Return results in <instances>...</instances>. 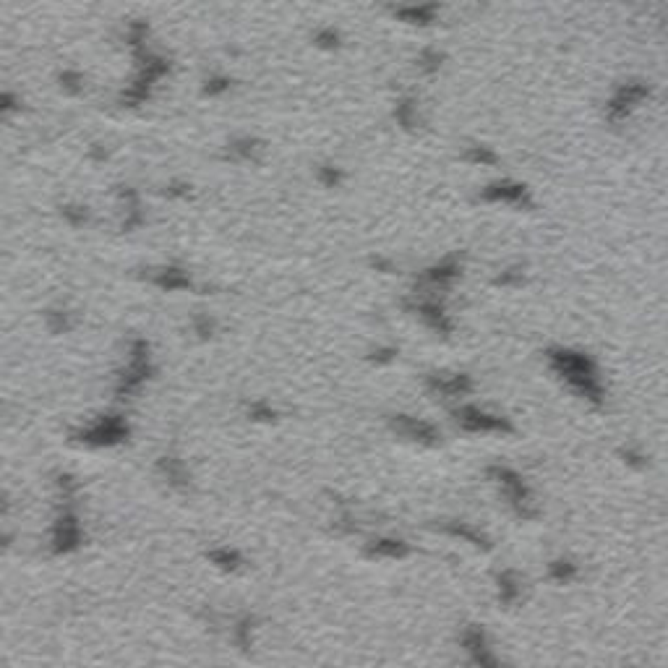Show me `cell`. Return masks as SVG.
Wrapping results in <instances>:
<instances>
[{"mask_svg": "<svg viewBox=\"0 0 668 668\" xmlns=\"http://www.w3.org/2000/svg\"><path fill=\"white\" fill-rule=\"evenodd\" d=\"M551 366L556 371L562 373L567 382L572 384L574 389L590 400H598L601 397V384H598V376H595V366L593 361L583 355V352H572V350H551Z\"/></svg>", "mask_w": 668, "mask_h": 668, "instance_id": "cell-1", "label": "cell"}, {"mask_svg": "<svg viewBox=\"0 0 668 668\" xmlns=\"http://www.w3.org/2000/svg\"><path fill=\"white\" fill-rule=\"evenodd\" d=\"M647 97H650V86H647L645 81H629V84H621L614 92V97L608 99V105H605L608 117H611L614 123L624 120V117L629 115V110H632L635 105H640L642 99H647Z\"/></svg>", "mask_w": 668, "mask_h": 668, "instance_id": "cell-2", "label": "cell"}, {"mask_svg": "<svg viewBox=\"0 0 668 668\" xmlns=\"http://www.w3.org/2000/svg\"><path fill=\"white\" fill-rule=\"evenodd\" d=\"M480 199H483V202H501V204H525L528 202V188L512 181H496V183H488L486 188L480 191Z\"/></svg>", "mask_w": 668, "mask_h": 668, "instance_id": "cell-3", "label": "cell"}, {"mask_svg": "<svg viewBox=\"0 0 668 668\" xmlns=\"http://www.w3.org/2000/svg\"><path fill=\"white\" fill-rule=\"evenodd\" d=\"M413 308L418 311V313H421V318H423V321L431 329L441 332V334H449V332H452V321L446 318L444 308L439 306L436 300H418Z\"/></svg>", "mask_w": 668, "mask_h": 668, "instance_id": "cell-4", "label": "cell"}, {"mask_svg": "<svg viewBox=\"0 0 668 668\" xmlns=\"http://www.w3.org/2000/svg\"><path fill=\"white\" fill-rule=\"evenodd\" d=\"M459 261H457V256H449V259H444L441 264H436V266H431L428 272L423 275V279L425 282H431V285H449L452 279H457L459 277Z\"/></svg>", "mask_w": 668, "mask_h": 668, "instance_id": "cell-5", "label": "cell"}, {"mask_svg": "<svg viewBox=\"0 0 668 668\" xmlns=\"http://www.w3.org/2000/svg\"><path fill=\"white\" fill-rule=\"evenodd\" d=\"M459 415V421H462V425H467V428H473V431H491V428H504V421H498V418H491V415L480 413V410H473V407H465Z\"/></svg>", "mask_w": 668, "mask_h": 668, "instance_id": "cell-6", "label": "cell"}, {"mask_svg": "<svg viewBox=\"0 0 668 668\" xmlns=\"http://www.w3.org/2000/svg\"><path fill=\"white\" fill-rule=\"evenodd\" d=\"M397 16L405 19V22H410V24H428L431 19H434V6H421V8L410 6V8H400Z\"/></svg>", "mask_w": 668, "mask_h": 668, "instance_id": "cell-7", "label": "cell"}, {"mask_svg": "<svg viewBox=\"0 0 668 668\" xmlns=\"http://www.w3.org/2000/svg\"><path fill=\"white\" fill-rule=\"evenodd\" d=\"M431 384H434L436 389L439 392H444V394H457V392H462V389H467V376H452V379H441V376H434L431 379Z\"/></svg>", "mask_w": 668, "mask_h": 668, "instance_id": "cell-8", "label": "cell"}, {"mask_svg": "<svg viewBox=\"0 0 668 668\" xmlns=\"http://www.w3.org/2000/svg\"><path fill=\"white\" fill-rule=\"evenodd\" d=\"M467 159H473V162H488V165H494L496 162V154L491 152L488 147H470L467 149Z\"/></svg>", "mask_w": 668, "mask_h": 668, "instance_id": "cell-9", "label": "cell"}, {"mask_svg": "<svg viewBox=\"0 0 668 668\" xmlns=\"http://www.w3.org/2000/svg\"><path fill=\"white\" fill-rule=\"evenodd\" d=\"M421 68L423 71H428V74H434V71H439V65H441V55L436 53V50H425L423 55H421Z\"/></svg>", "mask_w": 668, "mask_h": 668, "instance_id": "cell-10", "label": "cell"}, {"mask_svg": "<svg viewBox=\"0 0 668 668\" xmlns=\"http://www.w3.org/2000/svg\"><path fill=\"white\" fill-rule=\"evenodd\" d=\"M397 117H400V123L407 128L415 123L413 120V102H410V99H402V102L397 105Z\"/></svg>", "mask_w": 668, "mask_h": 668, "instance_id": "cell-11", "label": "cell"}, {"mask_svg": "<svg viewBox=\"0 0 668 668\" xmlns=\"http://www.w3.org/2000/svg\"><path fill=\"white\" fill-rule=\"evenodd\" d=\"M498 285H512V282H522V275L517 272V269H510V272H504V275L496 279Z\"/></svg>", "mask_w": 668, "mask_h": 668, "instance_id": "cell-12", "label": "cell"}, {"mask_svg": "<svg viewBox=\"0 0 668 668\" xmlns=\"http://www.w3.org/2000/svg\"><path fill=\"white\" fill-rule=\"evenodd\" d=\"M324 181H327L329 186H337V183L342 181L340 170H334V168H327V170H324Z\"/></svg>", "mask_w": 668, "mask_h": 668, "instance_id": "cell-13", "label": "cell"}]
</instances>
